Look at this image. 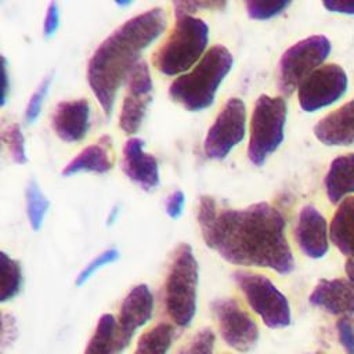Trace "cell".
I'll return each instance as SVG.
<instances>
[{
    "label": "cell",
    "mask_w": 354,
    "mask_h": 354,
    "mask_svg": "<svg viewBox=\"0 0 354 354\" xmlns=\"http://www.w3.org/2000/svg\"><path fill=\"white\" fill-rule=\"evenodd\" d=\"M198 224L206 246L231 264L268 268L281 275L295 270L285 217L267 202L232 209L220 207L213 196L203 195Z\"/></svg>",
    "instance_id": "6da1fadb"
},
{
    "label": "cell",
    "mask_w": 354,
    "mask_h": 354,
    "mask_svg": "<svg viewBox=\"0 0 354 354\" xmlns=\"http://www.w3.org/2000/svg\"><path fill=\"white\" fill-rule=\"evenodd\" d=\"M165 28L163 8H149L119 25L91 54L86 77L106 118L112 113L120 86L140 62L141 53L163 33Z\"/></svg>",
    "instance_id": "7a4b0ae2"
},
{
    "label": "cell",
    "mask_w": 354,
    "mask_h": 354,
    "mask_svg": "<svg viewBox=\"0 0 354 354\" xmlns=\"http://www.w3.org/2000/svg\"><path fill=\"white\" fill-rule=\"evenodd\" d=\"M232 65L234 58L230 50L221 44L213 46L191 71L171 82L170 98L189 112L209 108Z\"/></svg>",
    "instance_id": "3957f363"
},
{
    "label": "cell",
    "mask_w": 354,
    "mask_h": 354,
    "mask_svg": "<svg viewBox=\"0 0 354 354\" xmlns=\"http://www.w3.org/2000/svg\"><path fill=\"white\" fill-rule=\"evenodd\" d=\"M207 40L209 26L203 19L176 15L170 35L153 53V66L166 76H181L205 55Z\"/></svg>",
    "instance_id": "277c9868"
},
{
    "label": "cell",
    "mask_w": 354,
    "mask_h": 354,
    "mask_svg": "<svg viewBox=\"0 0 354 354\" xmlns=\"http://www.w3.org/2000/svg\"><path fill=\"white\" fill-rule=\"evenodd\" d=\"M199 267L194 250L188 243H181L173 256L165 283V308L171 321L188 326L196 313V290Z\"/></svg>",
    "instance_id": "5b68a950"
},
{
    "label": "cell",
    "mask_w": 354,
    "mask_h": 354,
    "mask_svg": "<svg viewBox=\"0 0 354 354\" xmlns=\"http://www.w3.org/2000/svg\"><path fill=\"white\" fill-rule=\"evenodd\" d=\"M288 116L286 101L282 97L261 94L252 111L249 127L248 158L254 166H263L283 141Z\"/></svg>",
    "instance_id": "8992f818"
},
{
    "label": "cell",
    "mask_w": 354,
    "mask_h": 354,
    "mask_svg": "<svg viewBox=\"0 0 354 354\" xmlns=\"http://www.w3.org/2000/svg\"><path fill=\"white\" fill-rule=\"evenodd\" d=\"M232 278L245 295L250 308L261 318L266 326L279 329L290 325L289 301L270 278L242 270L234 271Z\"/></svg>",
    "instance_id": "52a82bcc"
},
{
    "label": "cell",
    "mask_w": 354,
    "mask_h": 354,
    "mask_svg": "<svg viewBox=\"0 0 354 354\" xmlns=\"http://www.w3.org/2000/svg\"><path fill=\"white\" fill-rule=\"evenodd\" d=\"M332 44L326 36L314 35L292 44L278 64V88L290 95L328 58Z\"/></svg>",
    "instance_id": "ba28073f"
},
{
    "label": "cell",
    "mask_w": 354,
    "mask_h": 354,
    "mask_svg": "<svg viewBox=\"0 0 354 354\" xmlns=\"http://www.w3.org/2000/svg\"><path fill=\"white\" fill-rule=\"evenodd\" d=\"M246 134V106L238 97L227 100L209 127L203 152L206 158L221 160L245 138Z\"/></svg>",
    "instance_id": "9c48e42d"
},
{
    "label": "cell",
    "mask_w": 354,
    "mask_h": 354,
    "mask_svg": "<svg viewBox=\"0 0 354 354\" xmlns=\"http://www.w3.org/2000/svg\"><path fill=\"white\" fill-rule=\"evenodd\" d=\"M212 311L225 344L239 353L250 351L260 336L259 326L250 314L234 297L216 299Z\"/></svg>",
    "instance_id": "30bf717a"
},
{
    "label": "cell",
    "mask_w": 354,
    "mask_h": 354,
    "mask_svg": "<svg viewBox=\"0 0 354 354\" xmlns=\"http://www.w3.org/2000/svg\"><path fill=\"white\" fill-rule=\"evenodd\" d=\"M348 87L346 71L337 64L315 69L297 88L299 105L304 112H315L339 101Z\"/></svg>",
    "instance_id": "8fae6325"
},
{
    "label": "cell",
    "mask_w": 354,
    "mask_h": 354,
    "mask_svg": "<svg viewBox=\"0 0 354 354\" xmlns=\"http://www.w3.org/2000/svg\"><path fill=\"white\" fill-rule=\"evenodd\" d=\"M152 79L145 61H140L127 79V91L119 115V127L133 136L141 127L152 101Z\"/></svg>",
    "instance_id": "7c38bea8"
},
{
    "label": "cell",
    "mask_w": 354,
    "mask_h": 354,
    "mask_svg": "<svg viewBox=\"0 0 354 354\" xmlns=\"http://www.w3.org/2000/svg\"><path fill=\"white\" fill-rule=\"evenodd\" d=\"M153 313V296L148 285L140 283L123 299L116 319V350H124L137 329L144 326Z\"/></svg>",
    "instance_id": "4fadbf2b"
},
{
    "label": "cell",
    "mask_w": 354,
    "mask_h": 354,
    "mask_svg": "<svg viewBox=\"0 0 354 354\" xmlns=\"http://www.w3.org/2000/svg\"><path fill=\"white\" fill-rule=\"evenodd\" d=\"M295 238L300 250L310 259H321L329 249V230L325 217L313 205L300 209L295 227Z\"/></svg>",
    "instance_id": "5bb4252c"
},
{
    "label": "cell",
    "mask_w": 354,
    "mask_h": 354,
    "mask_svg": "<svg viewBox=\"0 0 354 354\" xmlns=\"http://www.w3.org/2000/svg\"><path fill=\"white\" fill-rule=\"evenodd\" d=\"M122 170L126 177L141 189L149 192L159 185V165L155 156L144 151V141L130 137L123 148Z\"/></svg>",
    "instance_id": "9a60e30c"
},
{
    "label": "cell",
    "mask_w": 354,
    "mask_h": 354,
    "mask_svg": "<svg viewBox=\"0 0 354 354\" xmlns=\"http://www.w3.org/2000/svg\"><path fill=\"white\" fill-rule=\"evenodd\" d=\"M90 126V104L86 98L59 102L51 118L54 133L65 142L82 141Z\"/></svg>",
    "instance_id": "2e32d148"
},
{
    "label": "cell",
    "mask_w": 354,
    "mask_h": 354,
    "mask_svg": "<svg viewBox=\"0 0 354 354\" xmlns=\"http://www.w3.org/2000/svg\"><path fill=\"white\" fill-rule=\"evenodd\" d=\"M308 301L333 315L354 314V282L346 278L319 279Z\"/></svg>",
    "instance_id": "e0dca14e"
},
{
    "label": "cell",
    "mask_w": 354,
    "mask_h": 354,
    "mask_svg": "<svg viewBox=\"0 0 354 354\" xmlns=\"http://www.w3.org/2000/svg\"><path fill=\"white\" fill-rule=\"evenodd\" d=\"M314 134L328 147H348L354 144V98L324 116L315 126Z\"/></svg>",
    "instance_id": "ac0fdd59"
},
{
    "label": "cell",
    "mask_w": 354,
    "mask_h": 354,
    "mask_svg": "<svg viewBox=\"0 0 354 354\" xmlns=\"http://www.w3.org/2000/svg\"><path fill=\"white\" fill-rule=\"evenodd\" d=\"M111 138L104 136L98 142L83 148L68 165L64 166L61 174L64 177H71L73 174L88 171L104 174L109 171L113 166L109 149H111Z\"/></svg>",
    "instance_id": "d6986e66"
},
{
    "label": "cell",
    "mask_w": 354,
    "mask_h": 354,
    "mask_svg": "<svg viewBox=\"0 0 354 354\" xmlns=\"http://www.w3.org/2000/svg\"><path fill=\"white\" fill-rule=\"evenodd\" d=\"M330 203L337 205L354 192V152L335 158L324 180Z\"/></svg>",
    "instance_id": "ffe728a7"
},
{
    "label": "cell",
    "mask_w": 354,
    "mask_h": 354,
    "mask_svg": "<svg viewBox=\"0 0 354 354\" xmlns=\"http://www.w3.org/2000/svg\"><path fill=\"white\" fill-rule=\"evenodd\" d=\"M332 243L347 257L354 254V196L346 198L333 214L329 227Z\"/></svg>",
    "instance_id": "44dd1931"
},
{
    "label": "cell",
    "mask_w": 354,
    "mask_h": 354,
    "mask_svg": "<svg viewBox=\"0 0 354 354\" xmlns=\"http://www.w3.org/2000/svg\"><path fill=\"white\" fill-rule=\"evenodd\" d=\"M173 339L174 328L167 322H159L140 336L134 354H167Z\"/></svg>",
    "instance_id": "7402d4cb"
},
{
    "label": "cell",
    "mask_w": 354,
    "mask_h": 354,
    "mask_svg": "<svg viewBox=\"0 0 354 354\" xmlns=\"http://www.w3.org/2000/svg\"><path fill=\"white\" fill-rule=\"evenodd\" d=\"M84 354H118L116 350V318L104 314L97 322Z\"/></svg>",
    "instance_id": "603a6c76"
},
{
    "label": "cell",
    "mask_w": 354,
    "mask_h": 354,
    "mask_svg": "<svg viewBox=\"0 0 354 354\" xmlns=\"http://www.w3.org/2000/svg\"><path fill=\"white\" fill-rule=\"evenodd\" d=\"M0 268H1V290L0 301L6 303L14 299L22 285V270L18 260L10 257L6 252H0Z\"/></svg>",
    "instance_id": "cb8c5ba5"
},
{
    "label": "cell",
    "mask_w": 354,
    "mask_h": 354,
    "mask_svg": "<svg viewBox=\"0 0 354 354\" xmlns=\"http://www.w3.org/2000/svg\"><path fill=\"white\" fill-rule=\"evenodd\" d=\"M25 202H26V216L29 220V225L33 231H39L43 225L50 202L46 198V195L41 192L39 184L35 180H30L26 185Z\"/></svg>",
    "instance_id": "d4e9b609"
},
{
    "label": "cell",
    "mask_w": 354,
    "mask_h": 354,
    "mask_svg": "<svg viewBox=\"0 0 354 354\" xmlns=\"http://www.w3.org/2000/svg\"><path fill=\"white\" fill-rule=\"evenodd\" d=\"M1 140L7 147L14 163L25 165L28 162L26 149H25V137L18 123H12L4 127L1 133Z\"/></svg>",
    "instance_id": "484cf974"
},
{
    "label": "cell",
    "mask_w": 354,
    "mask_h": 354,
    "mask_svg": "<svg viewBox=\"0 0 354 354\" xmlns=\"http://www.w3.org/2000/svg\"><path fill=\"white\" fill-rule=\"evenodd\" d=\"M249 18L257 21H266L283 12L290 1L288 0H249L245 3Z\"/></svg>",
    "instance_id": "4316f807"
},
{
    "label": "cell",
    "mask_w": 354,
    "mask_h": 354,
    "mask_svg": "<svg viewBox=\"0 0 354 354\" xmlns=\"http://www.w3.org/2000/svg\"><path fill=\"white\" fill-rule=\"evenodd\" d=\"M216 343L214 332L210 328L198 330L177 354H213Z\"/></svg>",
    "instance_id": "83f0119b"
},
{
    "label": "cell",
    "mask_w": 354,
    "mask_h": 354,
    "mask_svg": "<svg viewBox=\"0 0 354 354\" xmlns=\"http://www.w3.org/2000/svg\"><path fill=\"white\" fill-rule=\"evenodd\" d=\"M119 250L115 249V248H111V249H106L104 252H101L98 256H95L80 272L79 275L76 277V286H82L84 285L98 270H101L104 266L106 264H111L113 261H116L119 259Z\"/></svg>",
    "instance_id": "f1b7e54d"
},
{
    "label": "cell",
    "mask_w": 354,
    "mask_h": 354,
    "mask_svg": "<svg viewBox=\"0 0 354 354\" xmlns=\"http://www.w3.org/2000/svg\"><path fill=\"white\" fill-rule=\"evenodd\" d=\"M53 82V75H47L41 83L39 84V87L33 91V94L30 95L29 101H28V105H26V109H25V120L26 123H33L40 112H41V106H43V102L46 100V95L48 93V88H50V84Z\"/></svg>",
    "instance_id": "f546056e"
},
{
    "label": "cell",
    "mask_w": 354,
    "mask_h": 354,
    "mask_svg": "<svg viewBox=\"0 0 354 354\" xmlns=\"http://www.w3.org/2000/svg\"><path fill=\"white\" fill-rule=\"evenodd\" d=\"M225 6V1H173L174 15H192L199 10H218Z\"/></svg>",
    "instance_id": "4dcf8cb0"
},
{
    "label": "cell",
    "mask_w": 354,
    "mask_h": 354,
    "mask_svg": "<svg viewBox=\"0 0 354 354\" xmlns=\"http://www.w3.org/2000/svg\"><path fill=\"white\" fill-rule=\"evenodd\" d=\"M339 342L347 354H354V325L347 317H342L336 322Z\"/></svg>",
    "instance_id": "1f68e13d"
},
{
    "label": "cell",
    "mask_w": 354,
    "mask_h": 354,
    "mask_svg": "<svg viewBox=\"0 0 354 354\" xmlns=\"http://www.w3.org/2000/svg\"><path fill=\"white\" fill-rule=\"evenodd\" d=\"M184 206H185V195L181 189H176L167 196L165 212L170 218L177 220L181 217L184 212Z\"/></svg>",
    "instance_id": "d6a6232c"
},
{
    "label": "cell",
    "mask_w": 354,
    "mask_h": 354,
    "mask_svg": "<svg viewBox=\"0 0 354 354\" xmlns=\"http://www.w3.org/2000/svg\"><path fill=\"white\" fill-rule=\"evenodd\" d=\"M59 26V11H58V4L51 1L47 7V12L44 17L43 22V35L44 37H51L55 35Z\"/></svg>",
    "instance_id": "836d02e7"
},
{
    "label": "cell",
    "mask_w": 354,
    "mask_h": 354,
    "mask_svg": "<svg viewBox=\"0 0 354 354\" xmlns=\"http://www.w3.org/2000/svg\"><path fill=\"white\" fill-rule=\"evenodd\" d=\"M322 6L326 10L332 11V12L354 15V1H348V0H325V1H322Z\"/></svg>",
    "instance_id": "e575fe53"
},
{
    "label": "cell",
    "mask_w": 354,
    "mask_h": 354,
    "mask_svg": "<svg viewBox=\"0 0 354 354\" xmlns=\"http://www.w3.org/2000/svg\"><path fill=\"white\" fill-rule=\"evenodd\" d=\"M1 62H3V95H1V106L6 105L7 97H8V90H10V84H8V68H7V59L3 55L1 57Z\"/></svg>",
    "instance_id": "d590c367"
},
{
    "label": "cell",
    "mask_w": 354,
    "mask_h": 354,
    "mask_svg": "<svg viewBox=\"0 0 354 354\" xmlns=\"http://www.w3.org/2000/svg\"><path fill=\"white\" fill-rule=\"evenodd\" d=\"M344 271H346V275H347V279L354 282V254L348 256L346 259V263H344Z\"/></svg>",
    "instance_id": "8d00e7d4"
},
{
    "label": "cell",
    "mask_w": 354,
    "mask_h": 354,
    "mask_svg": "<svg viewBox=\"0 0 354 354\" xmlns=\"http://www.w3.org/2000/svg\"><path fill=\"white\" fill-rule=\"evenodd\" d=\"M116 4H118V6H130L131 1H122V3H120V1H116Z\"/></svg>",
    "instance_id": "74e56055"
},
{
    "label": "cell",
    "mask_w": 354,
    "mask_h": 354,
    "mask_svg": "<svg viewBox=\"0 0 354 354\" xmlns=\"http://www.w3.org/2000/svg\"><path fill=\"white\" fill-rule=\"evenodd\" d=\"M317 354H319V353H317Z\"/></svg>",
    "instance_id": "f35d334b"
},
{
    "label": "cell",
    "mask_w": 354,
    "mask_h": 354,
    "mask_svg": "<svg viewBox=\"0 0 354 354\" xmlns=\"http://www.w3.org/2000/svg\"><path fill=\"white\" fill-rule=\"evenodd\" d=\"M319 354H321V353H319Z\"/></svg>",
    "instance_id": "ab89813d"
}]
</instances>
